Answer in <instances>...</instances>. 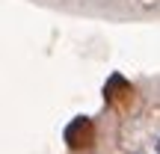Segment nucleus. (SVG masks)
Segmentation results:
<instances>
[{"mask_svg": "<svg viewBox=\"0 0 160 154\" xmlns=\"http://www.w3.org/2000/svg\"><path fill=\"white\" fill-rule=\"evenodd\" d=\"M62 154H160V71L113 74L98 107L65 125Z\"/></svg>", "mask_w": 160, "mask_h": 154, "instance_id": "obj_1", "label": "nucleus"}, {"mask_svg": "<svg viewBox=\"0 0 160 154\" xmlns=\"http://www.w3.org/2000/svg\"><path fill=\"white\" fill-rule=\"evenodd\" d=\"M24 3L77 21L160 27V0H24Z\"/></svg>", "mask_w": 160, "mask_h": 154, "instance_id": "obj_2", "label": "nucleus"}]
</instances>
